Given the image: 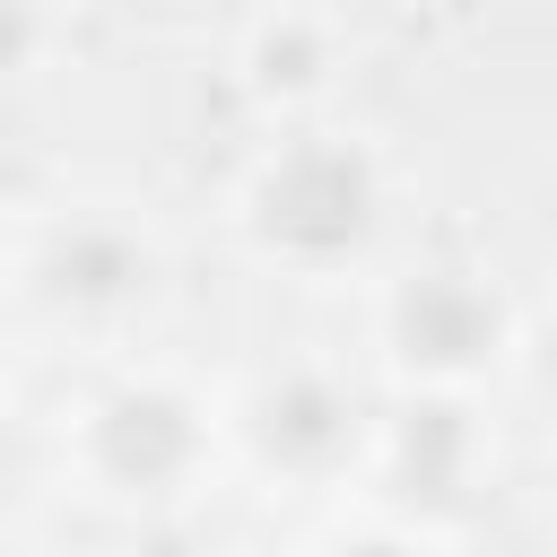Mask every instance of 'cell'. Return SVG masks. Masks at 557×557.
I'll return each mask as SVG.
<instances>
[{
  "label": "cell",
  "instance_id": "6da1fadb",
  "mask_svg": "<svg viewBox=\"0 0 557 557\" xmlns=\"http://www.w3.org/2000/svg\"><path fill=\"white\" fill-rule=\"evenodd\" d=\"M226 226L244 261H261L270 278H305V287L366 278L392 235V165L366 131L331 113L287 122L244 157L226 191Z\"/></svg>",
  "mask_w": 557,
  "mask_h": 557
},
{
  "label": "cell",
  "instance_id": "7a4b0ae2",
  "mask_svg": "<svg viewBox=\"0 0 557 557\" xmlns=\"http://www.w3.org/2000/svg\"><path fill=\"white\" fill-rule=\"evenodd\" d=\"M61 470L78 479V496L113 505V513H165L191 505L218 470H235L226 444V392H209L200 374L139 357L113 366L70 418H61Z\"/></svg>",
  "mask_w": 557,
  "mask_h": 557
},
{
  "label": "cell",
  "instance_id": "3957f363",
  "mask_svg": "<svg viewBox=\"0 0 557 557\" xmlns=\"http://www.w3.org/2000/svg\"><path fill=\"white\" fill-rule=\"evenodd\" d=\"M374 357L392 374V392H479L496 374H522V339L531 313L496 287V270L461 261V252H418L400 270L374 278Z\"/></svg>",
  "mask_w": 557,
  "mask_h": 557
},
{
  "label": "cell",
  "instance_id": "277c9868",
  "mask_svg": "<svg viewBox=\"0 0 557 557\" xmlns=\"http://www.w3.org/2000/svg\"><path fill=\"white\" fill-rule=\"evenodd\" d=\"M374 409L357 392L348 366L331 357H278L261 374H244L226 392V444L235 470H252L261 487L287 496H357L366 444H374Z\"/></svg>",
  "mask_w": 557,
  "mask_h": 557
},
{
  "label": "cell",
  "instance_id": "5b68a950",
  "mask_svg": "<svg viewBox=\"0 0 557 557\" xmlns=\"http://www.w3.org/2000/svg\"><path fill=\"white\" fill-rule=\"evenodd\" d=\"M487 487H496L487 400L479 392H392L374 409V444H366V470H357V496L348 505H374V513L453 531Z\"/></svg>",
  "mask_w": 557,
  "mask_h": 557
},
{
  "label": "cell",
  "instance_id": "8992f818",
  "mask_svg": "<svg viewBox=\"0 0 557 557\" xmlns=\"http://www.w3.org/2000/svg\"><path fill=\"white\" fill-rule=\"evenodd\" d=\"M157 278H165V261H157L148 226H131V218H113V209H70V218H52V226L35 235V252H26V305L52 313V322L78 331V339H104V331H122L131 313H148Z\"/></svg>",
  "mask_w": 557,
  "mask_h": 557
},
{
  "label": "cell",
  "instance_id": "52a82bcc",
  "mask_svg": "<svg viewBox=\"0 0 557 557\" xmlns=\"http://www.w3.org/2000/svg\"><path fill=\"white\" fill-rule=\"evenodd\" d=\"M348 70V35L331 9L313 0H270L244 17L235 35V87L287 131V122H322L331 113V87Z\"/></svg>",
  "mask_w": 557,
  "mask_h": 557
},
{
  "label": "cell",
  "instance_id": "ba28073f",
  "mask_svg": "<svg viewBox=\"0 0 557 557\" xmlns=\"http://www.w3.org/2000/svg\"><path fill=\"white\" fill-rule=\"evenodd\" d=\"M305 557H453V531H426V522H400V513L348 505Z\"/></svg>",
  "mask_w": 557,
  "mask_h": 557
},
{
  "label": "cell",
  "instance_id": "9c48e42d",
  "mask_svg": "<svg viewBox=\"0 0 557 557\" xmlns=\"http://www.w3.org/2000/svg\"><path fill=\"white\" fill-rule=\"evenodd\" d=\"M522 383L557 409V313H548V322H531V339H522Z\"/></svg>",
  "mask_w": 557,
  "mask_h": 557
},
{
  "label": "cell",
  "instance_id": "30bf717a",
  "mask_svg": "<svg viewBox=\"0 0 557 557\" xmlns=\"http://www.w3.org/2000/svg\"><path fill=\"white\" fill-rule=\"evenodd\" d=\"M548 557H557V548H548Z\"/></svg>",
  "mask_w": 557,
  "mask_h": 557
}]
</instances>
